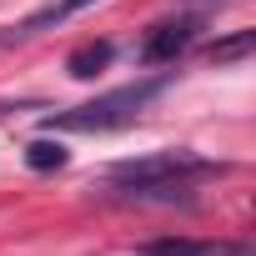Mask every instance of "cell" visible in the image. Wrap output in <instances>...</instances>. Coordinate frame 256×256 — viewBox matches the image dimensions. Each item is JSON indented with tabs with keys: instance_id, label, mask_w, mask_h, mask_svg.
Masks as SVG:
<instances>
[{
	"instance_id": "cell-2",
	"label": "cell",
	"mask_w": 256,
	"mask_h": 256,
	"mask_svg": "<svg viewBox=\"0 0 256 256\" xmlns=\"http://www.w3.org/2000/svg\"><path fill=\"white\" fill-rule=\"evenodd\" d=\"M110 176L120 181V191L156 201V196H171L181 176H211V166L191 151H161V156H141V161H120Z\"/></svg>"
},
{
	"instance_id": "cell-5",
	"label": "cell",
	"mask_w": 256,
	"mask_h": 256,
	"mask_svg": "<svg viewBox=\"0 0 256 256\" xmlns=\"http://www.w3.org/2000/svg\"><path fill=\"white\" fill-rule=\"evenodd\" d=\"M86 6H96V0H50L46 10H36V16H26V20H20V30H16V36H36V30H50V26H60V20L80 16Z\"/></svg>"
},
{
	"instance_id": "cell-6",
	"label": "cell",
	"mask_w": 256,
	"mask_h": 256,
	"mask_svg": "<svg viewBox=\"0 0 256 256\" xmlns=\"http://www.w3.org/2000/svg\"><path fill=\"white\" fill-rule=\"evenodd\" d=\"M106 66H110V46H106V40H90V46L70 50V60H66V70H70L76 80H90V76L106 70Z\"/></svg>"
},
{
	"instance_id": "cell-8",
	"label": "cell",
	"mask_w": 256,
	"mask_h": 256,
	"mask_svg": "<svg viewBox=\"0 0 256 256\" xmlns=\"http://www.w3.org/2000/svg\"><path fill=\"white\" fill-rule=\"evenodd\" d=\"M26 161L36 171H60L66 166V151H60V141H30L26 146Z\"/></svg>"
},
{
	"instance_id": "cell-1",
	"label": "cell",
	"mask_w": 256,
	"mask_h": 256,
	"mask_svg": "<svg viewBox=\"0 0 256 256\" xmlns=\"http://www.w3.org/2000/svg\"><path fill=\"white\" fill-rule=\"evenodd\" d=\"M161 86H166L161 76L136 80V86H120V90H110V96H96V100H86V106H76V110L50 116L46 126H50V131H110V126L136 120V116L161 96Z\"/></svg>"
},
{
	"instance_id": "cell-7",
	"label": "cell",
	"mask_w": 256,
	"mask_h": 256,
	"mask_svg": "<svg viewBox=\"0 0 256 256\" xmlns=\"http://www.w3.org/2000/svg\"><path fill=\"white\" fill-rule=\"evenodd\" d=\"M251 50H256V30H236L231 40H216V46H211V60L226 66V60H246Z\"/></svg>"
},
{
	"instance_id": "cell-4",
	"label": "cell",
	"mask_w": 256,
	"mask_h": 256,
	"mask_svg": "<svg viewBox=\"0 0 256 256\" xmlns=\"http://www.w3.org/2000/svg\"><path fill=\"white\" fill-rule=\"evenodd\" d=\"M141 256H246V251L231 246V241H186V236H171V241L141 246Z\"/></svg>"
},
{
	"instance_id": "cell-3",
	"label": "cell",
	"mask_w": 256,
	"mask_h": 256,
	"mask_svg": "<svg viewBox=\"0 0 256 256\" xmlns=\"http://www.w3.org/2000/svg\"><path fill=\"white\" fill-rule=\"evenodd\" d=\"M191 40H196V26H191V20H181V26H156V30L146 36V46H141V60H146V66H166V60H176Z\"/></svg>"
}]
</instances>
